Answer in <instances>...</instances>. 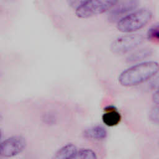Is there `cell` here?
Here are the masks:
<instances>
[{
  "label": "cell",
  "mask_w": 159,
  "mask_h": 159,
  "mask_svg": "<svg viewBox=\"0 0 159 159\" xmlns=\"http://www.w3.org/2000/svg\"><path fill=\"white\" fill-rule=\"evenodd\" d=\"M138 1H117V3L108 11L107 19L111 22H117L123 17L135 11L139 6Z\"/></svg>",
  "instance_id": "8992f818"
},
{
  "label": "cell",
  "mask_w": 159,
  "mask_h": 159,
  "mask_svg": "<svg viewBox=\"0 0 159 159\" xmlns=\"http://www.w3.org/2000/svg\"><path fill=\"white\" fill-rule=\"evenodd\" d=\"M2 115L0 114V122L2 121Z\"/></svg>",
  "instance_id": "2e32d148"
},
{
  "label": "cell",
  "mask_w": 159,
  "mask_h": 159,
  "mask_svg": "<svg viewBox=\"0 0 159 159\" xmlns=\"http://www.w3.org/2000/svg\"><path fill=\"white\" fill-rule=\"evenodd\" d=\"M104 112L102 116L103 123L109 127L117 125L121 120V116L114 106H107L104 109Z\"/></svg>",
  "instance_id": "52a82bcc"
},
{
  "label": "cell",
  "mask_w": 159,
  "mask_h": 159,
  "mask_svg": "<svg viewBox=\"0 0 159 159\" xmlns=\"http://www.w3.org/2000/svg\"><path fill=\"white\" fill-rule=\"evenodd\" d=\"M144 40L140 34H128L115 39L110 45L111 51L117 55H124L138 47Z\"/></svg>",
  "instance_id": "277c9868"
},
{
  "label": "cell",
  "mask_w": 159,
  "mask_h": 159,
  "mask_svg": "<svg viewBox=\"0 0 159 159\" xmlns=\"http://www.w3.org/2000/svg\"><path fill=\"white\" fill-rule=\"evenodd\" d=\"M153 49L150 47H143L135 50L126 57L127 63H134L145 60L151 56L153 53Z\"/></svg>",
  "instance_id": "30bf717a"
},
{
  "label": "cell",
  "mask_w": 159,
  "mask_h": 159,
  "mask_svg": "<svg viewBox=\"0 0 159 159\" xmlns=\"http://www.w3.org/2000/svg\"><path fill=\"white\" fill-rule=\"evenodd\" d=\"M26 139L21 135H12L0 143V157L12 158L21 153L26 148Z\"/></svg>",
  "instance_id": "5b68a950"
},
{
  "label": "cell",
  "mask_w": 159,
  "mask_h": 159,
  "mask_svg": "<svg viewBox=\"0 0 159 159\" xmlns=\"http://www.w3.org/2000/svg\"><path fill=\"white\" fill-rule=\"evenodd\" d=\"M152 100L153 101V102L155 104L156 106H158V90H156L153 95H152Z\"/></svg>",
  "instance_id": "5bb4252c"
},
{
  "label": "cell",
  "mask_w": 159,
  "mask_h": 159,
  "mask_svg": "<svg viewBox=\"0 0 159 159\" xmlns=\"http://www.w3.org/2000/svg\"><path fill=\"white\" fill-rule=\"evenodd\" d=\"M83 135L87 139L93 140H102L107 135L106 129L101 125H94L86 129L83 132Z\"/></svg>",
  "instance_id": "ba28073f"
},
{
  "label": "cell",
  "mask_w": 159,
  "mask_h": 159,
  "mask_svg": "<svg viewBox=\"0 0 159 159\" xmlns=\"http://www.w3.org/2000/svg\"><path fill=\"white\" fill-rule=\"evenodd\" d=\"M73 159H97V155L91 149L82 148L77 151Z\"/></svg>",
  "instance_id": "8fae6325"
},
{
  "label": "cell",
  "mask_w": 159,
  "mask_h": 159,
  "mask_svg": "<svg viewBox=\"0 0 159 159\" xmlns=\"http://www.w3.org/2000/svg\"><path fill=\"white\" fill-rule=\"evenodd\" d=\"M152 17V11L145 7L135 9L117 22L116 27L121 32L132 33L144 27Z\"/></svg>",
  "instance_id": "7a4b0ae2"
},
{
  "label": "cell",
  "mask_w": 159,
  "mask_h": 159,
  "mask_svg": "<svg viewBox=\"0 0 159 159\" xmlns=\"http://www.w3.org/2000/svg\"><path fill=\"white\" fill-rule=\"evenodd\" d=\"M2 132L1 129H0V143L2 142Z\"/></svg>",
  "instance_id": "9a60e30c"
},
{
  "label": "cell",
  "mask_w": 159,
  "mask_h": 159,
  "mask_svg": "<svg viewBox=\"0 0 159 159\" xmlns=\"http://www.w3.org/2000/svg\"><path fill=\"white\" fill-rule=\"evenodd\" d=\"M149 118L150 120L153 121V122L158 123V106L153 107L150 112H149Z\"/></svg>",
  "instance_id": "4fadbf2b"
},
{
  "label": "cell",
  "mask_w": 159,
  "mask_h": 159,
  "mask_svg": "<svg viewBox=\"0 0 159 159\" xmlns=\"http://www.w3.org/2000/svg\"><path fill=\"white\" fill-rule=\"evenodd\" d=\"M116 1H81L75 8V14L80 19H88L101 14L110 10Z\"/></svg>",
  "instance_id": "3957f363"
},
{
  "label": "cell",
  "mask_w": 159,
  "mask_h": 159,
  "mask_svg": "<svg viewBox=\"0 0 159 159\" xmlns=\"http://www.w3.org/2000/svg\"><path fill=\"white\" fill-rule=\"evenodd\" d=\"M78 149L76 145L69 143L58 149L52 159H73Z\"/></svg>",
  "instance_id": "9c48e42d"
},
{
  "label": "cell",
  "mask_w": 159,
  "mask_h": 159,
  "mask_svg": "<svg viewBox=\"0 0 159 159\" xmlns=\"http://www.w3.org/2000/svg\"><path fill=\"white\" fill-rule=\"evenodd\" d=\"M147 38L150 41H152V42L158 41L159 32H158V24H155L148 29L147 32Z\"/></svg>",
  "instance_id": "7c38bea8"
},
{
  "label": "cell",
  "mask_w": 159,
  "mask_h": 159,
  "mask_svg": "<svg viewBox=\"0 0 159 159\" xmlns=\"http://www.w3.org/2000/svg\"><path fill=\"white\" fill-rule=\"evenodd\" d=\"M158 63L157 61H143L122 71L118 76V81L123 86H134L151 79L158 73Z\"/></svg>",
  "instance_id": "6da1fadb"
}]
</instances>
